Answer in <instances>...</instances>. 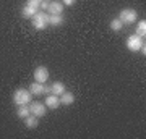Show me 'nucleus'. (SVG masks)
<instances>
[{
	"label": "nucleus",
	"instance_id": "1",
	"mask_svg": "<svg viewBox=\"0 0 146 139\" xmlns=\"http://www.w3.org/2000/svg\"><path fill=\"white\" fill-rule=\"evenodd\" d=\"M31 96L33 94L29 92V91H26V89H16L15 94H13V102L16 103V105H26V103H29V100H31Z\"/></svg>",
	"mask_w": 146,
	"mask_h": 139
},
{
	"label": "nucleus",
	"instance_id": "2",
	"mask_svg": "<svg viewBox=\"0 0 146 139\" xmlns=\"http://www.w3.org/2000/svg\"><path fill=\"white\" fill-rule=\"evenodd\" d=\"M47 13H42V11H37L36 15L33 16V26H34V29L37 31H44L47 28Z\"/></svg>",
	"mask_w": 146,
	"mask_h": 139
},
{
	"label": "nucleus",
	"instance_id": "3",
	"mask_svg": "<svg viewBox=\"0 0 146 139\" xmlns=\"http://www.w3.org/2000/svg\"><path fill=\"white\" fill-rule=\"evenodd\" d=\"M125 45L128 50L131 52H140L141 45H143V37L136 36V34H133V36H128L125 41Z\"/></svg>",
	"mask_w": 146,
	"mask_h": 139
},
{
	"label": "nucleus",
	"instance_id": "4",
	"mask_svg": "<svg viewBox=\"0 0 146 139\" xmlns=\"http://www.w3.org/2000/svg\"><path fill=\"white\" fill-rule=\"evenodd\" d=\"M119 20L123 23V24H131L135 23L136 20V11L133 8H123V10L119 13Z\"/></svg>",
	"mask_w": 146,
	"mask_h": 139
},
{
	"label": "nucleus",
	"instance_id": "5",
	"mask_svg": "<svg viewBox=\"0 0 146 139\" xmlns=\"http://www.w3.org/2000/svg\"><path fill=\"white\" fill-rule=\"evenodd\" d=\"M34 81L37 82H42V84H46L47 79H49V70H47L46 67H37L36 70H34Z\"/></svg>",
	"mask_w": 146,
	"mask_h": 139
},
{
	"label": "nucleus",
	"instance_id": "6",
	"mask_svg": "<svg viewBox=\"0 0 146 139\" xmlns=\"http://www.w3.org/2000/svg\"><path fill=\"white\" fill-rule=\"evenodd\" d=\"M29 92L33 94V96H41V94H46V92H50V88H47V86H44L42 82H37L34 81L29 86Z\"/></svg>",
	"mask_w": 146,
	"mask_h": 139
},
{
	"label": "nucleus",
	"instance_id": "7",
	"mask_svg": "<svg viewBox=\"0 0 146 139\" xmlns=\"http://www.w3.org/2000/svg\"><path fill=\"white\" fill-rule=\"evenodd\" d=\"M29 112L33 115H36L37 118L39 117H44L46 115V103H41V102H33L29 105Z\"/></svg>",
	"mask_w": 146,
	"mask_h": 139
},
{
	"label": "nucleus",
	"instance_id": "8",
	"mask_svg": "<svg viewBox=\"0 0 146 139\" xmlns=\"http://www.w3.org/2000/svg\"><path fill=\"white\" fill-rule=\"evenodd\" d=\"M47 11H49V15H62L63 3H62V2H49Z\"/></svg>",
	"mask_w": 146,
	"mask_h": 139
},
{
	"label": "nucleus",
	"instance_id": "9",
	"mask_svg": "<svg viewBox=\"0 0 146 139\" xmlns=\"http://www.w3.org/2000/svg\"><path fill=\"white\" fill-rule=\"evenodd\" d=\"M46 107L52 108V110H55V108L60 107V99H58V96H55V94H49L46 97Z\"/></svg>",
	"mask_w": 146,
	"mask_h": 139
},
{
	"label": "nucleus",
	"instance_id": "10",
	"mask_svg": "<svg viewBox=\"0 0 146 139\" xmlns=\"http://www.w3.org/2000/svg\"><path fill=\"white\" fill-rule=\"evenodd\" d=\"M50 92L55 94V96H62L65 92V84L62 81H55L52 82V86H50Z\"/></svg>",
	"mask_w": 146,
	"mask_h": 139
},
{
	"label": "nucleus",
	"instance_id": "11",
	"mask_svg": "<svg viewBox=\"0 0 146 139\" xmlns=\"http://www.w3.org/2000/svg\"><path fill=\"white\" fill-rule=\"evenodd\" d=\"M73 102H75V96H73L72 92L65 91V92L60 96V103H63V105H72Z\"/></svg>",
	"mask_w": 146,
	"mask_h": 139
},
{
	"label": "nucleus",
	"instance_id": "12",
	"mask_svg": "<svg viewBox=\"0 0 146 139\" xmlns=\"http://www.w3.org/2000/svg\"><path fill=\"white\" fill-rule=\"evenodd\" d=\"M63 23V16L62 15H49L47 16V24L50 26H58Z\"/></svg>",
	"mask_w": 146,
	"mask_h": 139
},
{
	"label": "nucleus",
	"instance_id": "13",
	"mask_svg": "<svg viewBox=\"0 0 146 139\" xmlns=\"http://www.w3.org/2000/svg\"><path fill=\"white\" fill-rule=\"evenodd\" d=\"M36 13H37V8H33V7H29V5H25V8H23V11H21L23 18H26V20L33 18Z\"/></svg>",
	"mask_w": 146,
	"mask_h": 139
},
{
	"label": "nucleus",
	"instance_id": "14",
	"mask_svg": "<svg viewBox=\"0 0 146 139\" xmlns=\"http://www.w3.org/2000/svg\"><path fill=\"white\" fill-rule=\"evenodd\" d=\"M25 125H26V128H36L37 125H39V120H37V117L36 115H33V117H29L28 115L26 118H25Z\"/></svg>",
	"mask_w": 146,
	"mask_h": 139
},
{
	"label": "nucleus",
	"instance_id": "15",
	"mask_svg": "<svg viewBox=\"0 0 146 139\" xmlns=\"http://www.w3.org/2000/svg\"><path fill=\"white\" fill-rule=\"evenodd\" d=\"M31 113V112H29V107H28V105H18V110H16V115H18V117H20V118H26L28 115Z\"/></svg>",
	"mask_w": 146,
	"mask_h": 139
},
{
	"label": "nucleus",
	"instance_id": "16",
	"mask_svg": "<svg viewBox=\"0 0 146 139\" xmlns=\"http://www.w3.org/2000/svg\"><path fill=\"white\" fill-rule=\"evenodd\" d=\"M136 36H140V37H145L146 36V21H140L138 23V26H136Z\"/></svg>",
	"mask_w": 146,
	"mask_h": 139
},
{
	"label": "nucleus",
	"instance_id": "17",
	"mask_svg": "<svg viewBox=\"0 0 146 139\" xmlns=\"http://www.w3.org/2000/svg\"><path fill=\"white\" fill-rule=\"evenodd\" d=\"M109 26H110V29H112V31H120V29L123 28V23H122L119 18H114V20L110 21Z\"/></svg>",
	"mask_w": 146,
	"mask_h": 139
},
{
	"label": "nucleus",
	"instance_id": "18",
	"mask_svg": "<svg viewBox=\"0 0 146 139\" xmlns=\"http://www.w3.org/2000/svg\"><path fill=\"white\" fill-rule=\"evenodd\" d=\"M41 2H42V0H26V5L33 7V8H39Z\"/></svg>",
	"mask_w": 146,
	"mask_h": 139
},
{
	"label": "nucleus",
	"instance_id": "19",
	"mask_svg": "<svg viewBox=\"0 0 146 139\" xmlns=\"http://www.w3.org/2000/svg\"><path fill=\"white\" fill-rule=\"evenodd\" d=\"M75 2H76V0H62V3L65 7H72V5H75Z\"/></svg>",
	"mask_w": 146,
	"mask_h": 139
},
{
	"label": "nucleus",
	"instance_id": "20",
	"mask_svg": "<svg viewBox=\"0 0 146 139\" xmlns=\"http://www.w3.org/2000/svg\"><path fill=\"white\" fill-rule=\"evenodd\" d=\"M39 7H41V8H44V10H46L47 7H49V2H47V0H42V2H41V5H39Z\"/></svg>",
	"mask_w": 146,
	"mask_h": 139
}]
</instances>
